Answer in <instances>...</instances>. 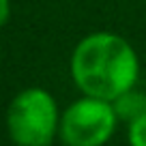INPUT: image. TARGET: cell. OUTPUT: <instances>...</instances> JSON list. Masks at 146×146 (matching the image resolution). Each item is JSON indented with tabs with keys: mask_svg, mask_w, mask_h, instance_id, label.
<instances>
[{
	"mask_svg": "<svg viewBox=\"0 0 146 146\" xmlns=\"http://www.w3.org/2000/svg\"><path fill=\"white\" fill-rule=\"evenodd\" d=\"M69 73L82 95L114 101L125 90L137 86L140 58L125 36L99 30L75 43Z\"/></svg>",
	"mask_w": 146,
	"mask_h": 146,
	"instance_id": "cell-1",
	"label": "cell"
},
{
	"mask_svg": "<svg viewBox=\"0 0 146 146\" xmlns=\"http://www.w3.org/2000/svg\"><path fill=\"white\" fill-rule=\"evenodd\" d=\"M7 133L19 146H50L58 137L60 110L54 95L28 86L11 99L5 114Z\"/></svg>",
	"mask_w": 146,
	"mask_h": 146,
	"instance_id": "cell-2",
	"label": "cell"
},
{
	"mask_svg": "<svg viewBox=\"0 0 146 146\" xmlns=\"http://www.w3.org/2000/svg\"><path fill=\"white\" fill-rule=\"evenodd\" d=\"M112 101L82 95L60 112L58 140L67 146H101L118 129Z\"/></svg>",
	"mask_w": 146,
	"mask_h": 146,
	"instance_id": "cell-3",
	"label": "cell"
},
{
	"mask_svg": "<svg viewBox=\"0 0 146 146\" xmlns=\"http://www.w3.org/2000/svg\"><path fill=\"white\" fill-rule=\"evenodd\" d=\"M112 105H114L116 116H118L120 123L129 125L131 120H135L137 116H142L146 112V92L133 86L129 90H125L123 95L116 97L112 101Z\"/></svg>",
	"mask_w": 146,
	"mask_h": 146,
	"instance_id": "cell-4",
	"label": "cell"
},
{
	"mask_svg": "<svg viewBox=\"0 0 146 146\" xmlns=\"http://www.w3.org/2000/svg\"><path fill=\"white\" fill-rule=\"evenodd\" d=\"M127 142L131 146H146V112L127 125Z\"/></svg>",
	"mask_w": 146,
	"mask_h": 146,
	"instance_id": "cell-5",
	"label": "cell"
},
{
	"mask_svg": "<svg viewBox=\"0 0 146 146\" xmlns=\"http://www.w3.org/2000/svg\"><path fill=\"white\" fill-rule=\"evenodd\" d=\"M11 17V0H0V28L7 26Z\"/></svg>",
	"mask_w": 146,
	"mask_h": 146,
	"instance_id": "cell-6",
	"label": "cell"
}]
</instances>
